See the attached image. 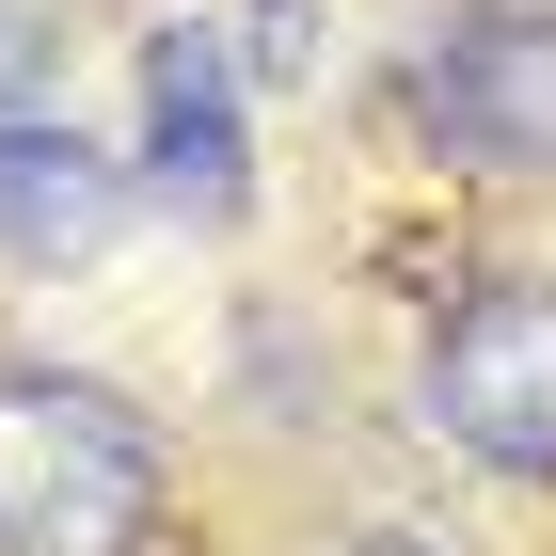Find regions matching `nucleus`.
<instances>
[{
    "mask_svg": "<svg viewBox=\"0 0 556 556\" xmlns=\"http://www.w3.org/2000/svg\"><path fill=\"white\" fill-rule=\"evenodd\" d=\"M414 112L477 175H556V0H477L414 64Z\"/></svg>",
    "mask_w": 556,
    "mask_h": 556,
    "instance_id": "3",
    "label": "nucleus"
},
{
    "mask_svg": "<svg viewBox=\"0 0 556 556\" xmlns=\"http://www.w3.org/2000/svg\"><path fill=\"white\" fill-rule=\"evenodd\" d=\"M302 48H318V0H255V80H287Z\"/></svg>",
    "mask_w": 556,
    "mask_h": 556,
    "instance_id": "7",
    "label": "nucleus"
},
{
    "mask_svg": "<svg viewBox=\"0 0 556 556\" xmlns=\"http://www.w3.org/2000/svg\"><path fill=\"white\" fill-rule=\"evenodd\" d=\"M334 556H445V541H414V525H366V541H334Z\"/></svg>",
    "mask_w": 556,
    "mask_h": 556,
    "instance_id": "8",
    "label": "nucleus"
},
{
    "mask_svg": "<svg viewBox=\"0 0 556 556\" xmlns=\"http://www.w3.org/2000/svg\"><path fill=\"white\" fill-rule=\"evenodd\" d=\"M175 509L160 429L80 366H0V556H143Z\"/></svg>",
    "mask_w": 556,
    "mask_h": 556,
    "instance_id": "1",
    "label": "nucleus"
},
{
    "mask_svg": "<svg viewBox=\"0 0 556 556\" xmlns=\"http://www.w3.org/2000/svg\"><path fill=\"white\" fill-rule=\"evenodd\" d=\"M414 414L477 477L556 493V287H462L414 350Z\"/></svg>",
    "mask_w": 556,
    "mask_h": 556,
    "instance_id": "2",
    "label": "nucleus"
},
{
    "mask_svg": "<svg viewBox=\"0 0 556 556\" xmlns=\"http://www.w3.org/2000/svg\"><path fill=\"white\" fill-rule=\"evenodd\" d=\"M128 223V160L64 112H0V270H96Z\"/></svg>",
    "mask_w": 556,
    "mask_h": 556,
    "instance_id": "4",
    "label": "nucleus"
},
{
    "mask_svg": "<svg viewBox=\"0 0 556 556\" xmlns=\"http://www.w3.org/2000/svg\"><path fill=\"white\" fill-rule=\"evenodd\" d=\"M143 175H160L191 223L239 207V80H223V33H207V16L143 48Z\"/></svg>",
    "mask_w": 556,
    "mask_h": 556,
    "instance_id": "5",
    "label": "nucleus"
},
{
    "mask_svg": "<svg viewBox=\"0 0 556 556\" xmlns=\"http://www.w3.org/2000/svg\"><path fill=\"white\" fill-rule=\"evenodd\" d=\"M48 64H64V33H48L33 0H0V112H16V96H48Z\"/></svg>",
    "mask_w": 556,
    "mask_h": 556,
    "instance_id": "6",
    "label": "nucleus"
}]
</instances>
